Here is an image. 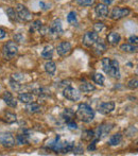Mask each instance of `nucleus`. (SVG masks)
<instances>
[{"instance_id":"1","label":"nucleus","mask_w":138,"mask_h":156,"mask_svg":"<svg viewBox=\"0 0 138 156\" xmlns=\"http://www.w3.org/2000/svg\"><path fill=\"white\" fill-rule=\"evenodd\" d=\"M102 68L104 72L111 78L120 79V70H119V63L117 60H111L108 58H105L102 60Z\"/></svg>"},{"instance_id":"2","label":"nucleus","mask_w":138,"mask_h":156,"mask_svg":"<svg viewBox=\"0 0 138 156\" xmlns=\"http://www.w3.org/2000/svg\"><path fill=\"white\" fill-rule=\"evenodd\" d=\"M76 116L78 119H80L81 121L89 123L94 120L95 118V112L91 108V106H89L86 103H81L78 106V111L76 113Z\"/></svg>"},{"instance_id":"3","label":"nucleus","mask_w":138,"mask_h":156,"mask_svg":"<svg viewBox=\"0 0 138 156\" xmlns=\"http://www.w3.org/2000/svg\"><path fill=\"white\" fill-rule=\"evenodd\" d=\"M17 53H18V47H17L15 41H9L8 43L3 46L2 54H3V58H5V60H12Z\"/></svg>"},{"instance_id":"4","label":"nucleus","mask_w":138,"mask_h":156,"mask_svg":"<svg viewBox=\"0 0 138 156\" xmlns=\"http://www.w3.org/2000/svg\"><path fill=\"white\" fill-rule=\"evenodd\" d=\"M15 11H16L17 17L20 20L30 21L32 19V14L23 4H17L16 8H15Z\"/></svg>"},{"instance_id":"5","label":"nucleus","mask_w":138,"mask_h":156,"mask_svg":"<svg viewBox=\"0 0 138 156\" xmlns=\"http://www.w3.org/2000/svg\"><path fill=\"white\" fill-rule=\"evenodd\" d=\"M131 13L130 9H126V8H116L113 9L111 13V18L113 20H119V19L123 18V17H126L129 14Z\"/></svg>"},{"instance_id":"6","label":"nucleus","mask_w":138,"mask_h":156,"mask_svg":"<svg viewBox=\"0 0 138 156\" xmlns=\"http://www.w3.org/2000/svg\"><path fill=\"white\" fill-rule=\"evenodd\" d=\"M98 39H99V35H98L97 32H86L83 36V44L86 47H91Z\"/></svg>"},{"instance_id":"7","label":"nucleus","mask_w":138,"mask_h":156,"mask_svg":"<svg viewBox=\"0 0 138 156\" xmlns=\"http://www.w3.org/2000/svg\"><path fill=\"white\" fill-rule=\"evenodd\" d=\"M113 129V124L109 123H103L98 126V129L95 131V137H97V139H101V138L105 137L106 135H108L109 131Z\"/></svg>"},{"instance_id":"8","label":"nucleus","mask_w":138,"mask_h":156,"mask_svg":"<svg viewBox=\"0 0 138 156\" xmlns=\"http://www.w3.org/2000/svg\"><path fill=\"white\" fill-rule=\"evenodd\" d=\"M63 94L66 99H68L70 101H78L80 99V93L78 91V89H76L74 87L67 86L66 88L63 90Z\"/></svg>"},{"instance_id":"9","label":"nucleus","mask_w":138,"mask_h":156,"mask_svg":"<svg viewBox=\"0 0 138 156\" xmlns=\"http://www.w3.org/2000/svg\"><path fill=\"white\" fill-rule=\"evenodd\" d=\"M0 144L5 148H13L15 146V138L11 133H3L0 136Z\"/></svg>"},{"instance_id":"10","label":"nucleus","mask_w":138,"mask_h":156,"mask_svg":"<svg viewBox=\"0 0 138 156\" xmlns=\"http://www.w3.org/2000/svg\"><path fill=\"white\" fill-rule=\"evenodd\" d=\"M72 47L71 44L68 43V41H62L56 47V52L60 56H66L71 52Z\"/></svg>"},{"instance_id":"11","label":"nucleus","mask_w":138,"mask_h":156,"mask_svg":"<svg viewBox=\"0 0 138 156\" xmlns=\"http://www.w3.org/2000/svg\"><path fill=\"white\" fill-rule=\"evenodd\" d=\"M114 109H115V102L109 101V102L101 103L99 108H98V111H99V113L102 114V115H108V114L111 113Z\"/></svg>"},{"instance_id":"12","label":"nucleus","mask_w":138,"mask_h":156,"mask_svg":"<svg viewBox=\"0 0 138 156\" xmlns=\"http://www.w3.org/2000/svg\"><path fill=\"white\" fill-rule=\"evenodd\" d=\"M2 99L5 102V104L10 107H16L17 106V101L14 99L13 94L10 93V91H5L2 96Z\"/></svg>"},{"instance_id":"13","label":"nucleus","mask_w":138,"mask_h":156,"mask_svg":"<svg viewBox=\"0 0 138 156\" xmlns=\"http://www.w3.org/2000/svg\"><path fill=\"white\" fill-rule=\"evenodd\" d=\"M49 32L51 34H61L63 32V28H62V23H61L60 19H55V20L52 23L51 27L49 28Z\"/></svg>"},{"instance_id":"14","label":"nucleus","mask_w":138,"mask_h":156,"mask_svg":"<svg viewBox=\"0 0 138 156\" xmlns=\"http://www.w3.org/2000/svg\"><path fill=\"white\" fill-rule=\"evenodd\" d=\"M106 39H107V43H108L111 46H117L118 44H119L120 39H121V36H120L119 33L111 32V33H109V34L107 35Z\"/></svg>"},{"instance_id":"15","label":"nucleus","mask_w":138,"mask_h":156,"mask_svg":"<svg viewBox=\"0 0 138 156\" xmlns=\"http://www.w3.org/2000/svg\"><path fill=\"white\" fill-rule=\"evenodd\" d=\"M95 11H96V14L99 17H106L108 15V6L104 3L97 4Z\"/></svg>"},{"instance_id":"16","label":"nucleus","mask_w":138,"mask_h":156,"mask_svg":"<svg viewBox=\"0 0 138 156\" xmlns=\"http://www.w3.org/2000/svg\"><path fill=\"white\" fill-rule=\"evenodd\" d=\"M122 134L121 133H117V134H114V135L111 136L108 140V144L111 146H118V144H121L122 141Z\"/></svg>"},{"instance_id":"17","label":"nucleus","mask_w":138,"mask_h":156,"mask_svg":"<svg viewBox=\"0 0 138 156\" xmlns=\"http://www.w3.org/2000/svg\"><path fill=\"white\" fill-rule=\"evenodd\" d=\"M18 100L23 103L26 104H29V103L33 102V94H28V93H23V94H18Z\"/></svg>"},{"instance_id":"18","label":"nucleus","mask_w":138,"mask_h":156,"mask_svg":"<svg viewBox=\"0 0 138 156\" xmlns=\"http://www.w3.org/2000/svg\"><path fill=\"white\" fill-rule=\"evenodd\" d=\"M94 45H95L94 50H95L96 54H98V55H101V54H103L104 52L106 51V46H105L103 43H101V41H97Z\"/></svg>"},{"instance_id":"19","label":"nucleus","mask_w":138,"mask_h":156,"mask_svg":"<svg viewBox=\"0 0 138 156\" xmlns=\"http://www.w3.org/2000/svg\"><path fill=\"white\" fill-rule=\"evenodd\" d=\"M45 70L46 72H47L49 76H53L54 72H55L56 70V65L54 62H52V61H49V62H47L45 64Z\"/></svg>"},{"instance_id":"20","label":"nucleus","mask_w":138,"mask_h":156,"mask_svg":"<svg viewBox=\"0 0 138 156\" xmlns=\"http://www.w3.org/2000/svg\"><path fill=\"white\" fill-rule=\"evenodd\" d=\"M41 106H39L38 104H36V103H29V104L27 105V107H26V111L28 112V113L30 114H35V113H39L41 112Z\"/></svg>"},{"instance_id":"21","label":"nucleus","mask_w":138,"mask_h":156,"mask_svg":"<svg viewBox=\"0 0 138 156\" xmlns=\"http://www.w3.org/2000/svg\"><path fill=\"white\" fill-rule=\"evenodd\" d=\"M120 49L123 52H137V46L136 45H132V44H123V45L120 46Z\"/></svg>"},{"instance_id":"22","label":"nucleus","mask_w":138,"mask_h":156,"mask_svg":"<svg viewBox=\"0 0 138 156\" xmlns=\"http://www.w3.org/2000/svg\"><path fill=\"white\" fill-rule=\"evenodd\" d=\"M52 55H53V48H52L51 46H46V47L44 48L43 52H41V56H43L44 58L49 60V58H52Z\"/></svg>"},{"instance_id":"23","label":"nucleus","mask_w":138,"mask_h":156,"mask_svg":"<svg viewBox=\"0 0 138 156\" xmlns=\"http://www.w3.org/2000/svg\"><path fill=\"white\" fill-rule=\"evenodd\" d=\"M62 117L64 118V120H65L66 122H69V121H71V120H73V118H74V113L71 111V109L66 108L64 112H63Z\"/></svg>"},{"instance_id":"24","label":"nucleus","mask_w":138,"mask_h":156,"mask_svg":"<svg viewBox=\"0 0 138 156\" xmlns=\"http://www.w3.org/2000/svg\"><path fill=\"white\" fill-rule=\"evenodd\" d=\"M80 89L83 91V93H90V91L95 90L96 87H95V85L91 84V83L85 82V83H83V84H81Z\"/></svg>"},{"instance_id":"25","label":"nucleus","mask_w":138,"mask_h":156,"mask_svg":"<svg viewBox=\"0 0 138 156\" xmlns=\"http://www.w3.org/2000/svg\"><path fill=\"white\" fill-rule=\"evenodd\" d=\"M94 137H95V131L87 129L82 133V140H84V141H90Z\"/></svg>"},{"instance_id":"26","label":"nucleus","mask_w":138,"mask_h":156,"mask_svg":"<svg viewBox=\"0 0 138 156\" xmlns=\"http://www.w3.org/2000/svg\"><path fill=\"white\" fill-rule=\"evenodd\" d=\"M93 80H94V82H95L96 84H99V85H101V86H103V85H104L105 78H104L103 74L100 73V72H97V73L94 74Z\"/></svg>"},{"instance_id":"27","label":"nucleus","mask_w":138,"mask_h":156,"mask_svg":"<svg viewBox=\"0 0 138 156\" xmlns=\"http://www.w3.org/2000/svg\"><path fill=\"white\" fill-rule=\"evenodd\" d=\"M41 28H43V23H41V20H35L32 23L31 27H30V32L34 33V32H37V31H41Z\"/></svg>"},{"instance_id":"28","label":"nucleus","mask_w":138,"mask_h":156,"mask_svg":"<svg viewBox=\"0 0 138 156\" xmlns=\"http://www.w3.org/2000/svg\"><path fill=\"white\" fill-rule=\"evenodd\" d=\"M6 14H8L9 19H10L11 21H17V20H18L16 11H15L13 8H8V9H6Z\"/></svg>"},{"instance_id":"29","label":"nucleus","mask_w":138,"mask_h":156,"mask_svg":"<svg viewBox=\"0 0 138 156\" xmlns=\"http://www.w3.org/2000/svg\"><path fill=\"white\" fill-rule=\"evenodd\" d=\"M17 142L20 144H29V137L27 134H18L16 137Z\"/></svg>"},{"instance_id":"30","label":"nucleus","mask_w":138,"mask_h":156,"mask_svg":"<svg viewBox=\"0 0 138 156\" xmlns=\"http://www.w3.org/2000/svg\"><path fill=\"white\" fill-rule=\"evenodd\" d=\"M67 21L70 23V25L72 26H76V23H78V18H76V12H70L68 14V16H67Z\"/></svg>"},{"instance_id":"31","label":"nucleus","mask_w":138,"mask_h":156,"mask_svg":"<svg viewBox=\"0 0 138 156\" xmlns=\"http://www.w3.org/2000/svg\"><path fill=\"white\" fill-rule=\"evenodd\" d=\"M74 2L80 6H91L95 3V0H74Z\"/></svg>"},{"instance_id":"32","label":"nucleus","mask_w":138,"mask_h":156,"mask_svg":"<svg viewBox=\"0 0 138 156\" xmlns=\"http://www.w3.org/2000/svg\"><path fill=\"white\" fill-rule=\"evenodd\" d=\"M4 118H5V121L8 122V123H13V122L16 121V115L12 113H5Z\"/></svg>"},{"instance_id":"33","label":"nucleus","mask_w":138,"mask_h":156,"mask_svg":"<svg viewBox=\"0 0 138 156\" xmlns=\"http://www.w3.org/2000/svg\"><path fill=\"white\" fill-rule=\"evenodd\" d=\"M137 78H135V79H133V80H131L130 82H129V84H128V87L130 89H136L137 88Z\"/></svg>"},{"instance_id":"34","label":"nucleus","mask_w":138,"mask_h":156,"mask_svg":"<svg viewBox=\"0 0 138 156\" xmlns=\"http://www.w3.org/2000/svg\"><path fill=\"white\" fill-rule=\"evenodd\" d=\"M104 28V25L102 23H96L95 25H94V29H95V32H100L102 31Z\"/></svg>"},{"instance_id":"35","label":"nucleus","mask_w":138,"mask_h":156,"mask_svg":"<svg viewBox=\"0 0 138 156\" xmlns=\"http://www.w3.org/2000/svg\"><path fill=\"white\" fill-rule=\"evenodd\" d=\"M14 39L16 43H23V41H25V37H23L20 33H17V34L14 35Z\"/></svg>"},{"instance_id":"36","label":"nucleus","mask_w":138,"mask_h":156,"mask_svg":"<svg viewBox=\"0 0 138 156\" xmlns=\"http://www.w3.org/2000/svg\"><path fill=\"white\" fill-rule=\"evenodd\" d=\"M129 44H132V45H137L138 44V37L136 35H132V36L129 38Z\"/></svg>"},{"instance_id":"37","label":"nucleus","mask_w":138,"mask_h":156,"mask_svg":"<svg viewBox=\"0 0 138 156\" xmlns=\"http://www.w3.org/2000/svg\"><path fill=\"white\" fill-rule=\"evenodd\" d=\"M67 125H68V129H78V125H76V123L73 121V120L67 122Z\"/></svg>"},{"instance_id":"38","label":"nucleus","mask_w":138,"mask_h":156,"mask_svg":"<svg viewBox=\"0 0 138 156\" xmlns=\"http://www.w3.org/2000/svg\"><path fill=\"white\" fill-rule=\"evenodd\" d=\"M98 140H99V139H96V140H94V141L91 142V144L88 146V148H87V150H88V151H94V150H96V144H97Z\"/></svg>"},{"instance_id":"39","label":"nucleus","mask_w":138,"mask_h":156,"mask_svg":"<svg viewBox=\"0 0 138 156\" xmlns=\"http://www.w3.org/2000/svg\"><path fill=\"white\" fill-rule=\"evenodd\" d=\"M72 151H73L74 154H83V148L82 147H78V148H76V146H74V148L72 149Z\"/></svg>"},{"instance_id":"40","label":"nucleus","mask_w":138,"mask_h":156,"mask_svg":"<svg viewBox=\"0 0 138 156\" xmlns=\"http://www.w3.org/2000/svg\"><path fill=\"white\" fill-rule=\"evenodd\" d=\"M39 6H41L43 10H48V9H50V4H46L44 1L39 2Z\"/></svg>"},{"instance_id":"41","label":"nucleus","mask_w":138,"mask_h":156,"mask_svg":"<svg viewBox=\"0 0 138 156\" xmlns=\"http://www.w3.org/2000/svg\"><path fill=\"white\" fill-rule=\"evenodd\" d=\"M5 36H6V32L3 29H0V39L4 38Z\"/></svg>"},{"instance_id":"42","label":"nucleus","mask_w":138,"mask_h":156,"mask_svg":"<svg viewBox=\"0 0 138 156\" xmlns=\"http://www.w3.org/2000/svg\"><path fill=\"white\" fill-rule=\"evenodd\" d=\"M114 0H102V2H103L104 4H106V5H109V4L113 3Z\"/></svg>"}]
</instances>
